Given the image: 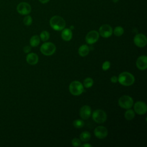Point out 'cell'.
<instances>
[{
  "label": "cell",
  "mask_w": 147,
  "mask_h": 147,
  "mask_svg": "<svg viewBox=\"0 0 147 147\" xmlns=\"http://www.w3.org/2000/svg\"><path fill=\"white\" fill-rule=\"evenodd\" d=\"M99 36V34L97 31L91 30L86 36V41L88 44H93L98 40Z\"/></svg>",
  "instance_id": "cell-9"
},
{
  "label": "cell",
  "mask_w": 147,
  "mask_h": 147,
  "mask_svg": "<svg viewBox=\"0 0 147 147\" xmlns=\"http://www.w3.org/2000/svg\"><path fill=\"white\" fill-rule=\"evenodd\" d=\"M49 24L53 29L59 31L64 29L65 26V21L61 17L55 16L50 19Z\"/></svg>",
  "instance_id": "cell-2"
},
{
  "label": "cell",
  "mask_w": 147,
  "mask_h": 147,
  "mask_svg": "<svg viewBox=\"0 0 147 147\" xmlns=\"http://www.w3.org/2000/svg\"><path fill=\"white\" fill-rule=\"evenodd\" d=\"M99 33L102 37L108 38L111 36L113 33V29L109 25L104 24L99 28Z\"/></svg>",
  "instance_id": "cell-8"
},
{
  "label": "cell",
  "mask_w": 147,
  "mask_h": 147,
  "mask_svg": "<svg viewBox=\"0 0 147 147\" xmlns=\"http://www.w3.org/2000/svg\"><path fill=\"white\" fill-rule=\"evenodd\" d=\"M23 51L25 53H29L30 51H31V48L29 46H25L24 49Z\"/></svg>",
  "instance_id": "cell-28"
},
{
  "label": "cell",
  "mask_w": 147,
  "mask_h": 147,
  "mask_svg": "<svg viewBox=\"0 0 147 147\" xmlns=\"http://www.w3.org/2000/svg\"><path fill=\"white\" fill-rule=\"evenodd\" d=\"M107 129L105 126H98L95 128L94 134L95 137L99 139L105 138L107 136Z\"/></svg>",
  "instance_id": "cell-12"
},
{
  "label": "cell",
  "mask_w": 147,
  "mask_h": 147,
  "mask_svg": "<svg viewBox=\"0 0 147 147\" xmlns=\"http://www.w3.org/2000/svg\"><path fill=\"white\" fill-rule=\"evenodd\" d=\"M31 6L27 2H20L17 6V10L21 15H28L31 12Z\"/></svg>",
  "instance_id": "cell-7"
},
{
  "label": "cell",
  "mask_w": 147,
  "mask_h": 147,
  "mask_svg": "<svg viewBox=\"0 0 147 147\" xmlns=\"http://www.w3.org/2000/svg\"><path fill=\"white\" fill-rule=\"evenodd\" d=\"M82 147H91V145L90 144H83V145H80Z\"/></svg>",
  "instance_id": "cell-30"
},
{
  "label": "cell",
  "mask_w": 147,
  "mask_h": 147,
  "mask_svg": "<svg viewBox=\"0 0 147 147\" xmlns=\"http://www.w3.org/2000/svg\"><path fill=\"white\" fill-rule=\"evenodd\" d=\"M90 52V48L87 45H81L79 49H78V53L80 56L84 57L87 56Z\"/></svg>",
  "instance_id": "cell-17"
},
{
  "label": "cell",
  "mask_w": 147,
  "mask_h": 147,
  "mask_svg": "<svg viewBox=\"0 0 147 147\" xmlns=\"http://www.w3.org/2000/svg\"><path fill=\"white\" fill-rule=\"evenodd\" d=\"M134 42L138 47H144L147 43V39L146 36L141 33L136 34L133 39Z\"/></svg>",
  "instance_id": "cell-10"
},
{
  "label": "cell",
  "mask_w": 147,
  "mask_h": 147,
  "mask_svg": "<svg viewBox=\"0 0 147 147\" xmlns=\"http://www.w3.org/2000/svg\"><path fill=\"white\" fill-rule=\"evenodd\" d=\"M110 67V63L109 61H105L102 64V69L104 71H107Z\"/></svg>",
  "instance_id": "cell-27"
},
{
  "label": "cell",
  "mask_w": 147,
  "mask_h": 147,
  "mask_svg": "<svg viewBox=\"0 0 147 147\" xmlns=\"http://www.w3.org/2000/svg\"><path fill=\"white\" fill-rule=\"evenodd\" d=\"M124 115H125V118L127 121H130V120H131L134 118V117L135 116V113H134V111L133 110L128 109L125 111Z\"/></svg>",
  "instance_id": "cell-20"
},
{
  "label": "cell",
  "mask_w": 147,
  "mask_h": 147,
  "mask_svg": "<svg viewBox=\"0 0 147 147\" xmlns=\"http://www.w3.org/2000/svg\"><path fill=\"white\" fill-rule=\"evenodd\" d=\"M134 110L139 115L145 114L147 111L146 105L142 101H138L134 105Z\"/></svg>",
  "instance_id": "cell-11"
},
{
  "label": "cell",
  "mask_w": 147,
  "mask_h": 147,
  "mask_svg": "<svg viewBox=\"0 0 147 147\" xmlns=\"http://www.w3.org/2000/svg\"><path fill=\"white\" fill-rule=\"evenodd\" d=\"M93 120L98 123H102L107 119V114L102 110L98 109L95 110L92 114Z\"/></svg>",
  "instance_id": "cell-5"
},
{
  "label": "cell",
  "mask_w": 147,
  "mask_h": 147,
  "mask_svg": "<svg viewBox=\"0 0 147 147\" xmlns=\"http://www.w3.org/2000/svg\"><path fill=\"white\" fill-rule=\"evenodd\" d=\"M71 144L74 146H79L81 145V141L77 138H74L71 141Z\"/></svg>",
  "instance_id": "cell-26"
},
{
  "label": "cell",
  "mask_w": 147,
  "mask_h": 147,
  "mask_svg": "<svg viewBox=\"0 0 147 147\" xmlns=\"http://www.w3.org/2000/svg\"><path fill=\"white\" fill-rule=\"evenodd\" d=\"M135 81L134 76L128 72H123L121 73L118 78V82L125 86L132 85Z\"/></svg>",
  "instance_id": "cell-1"
},
{
  "label": "cell",
  "mask_w": 147,
  "mask_h": 147,
  "mask_svg": "<svg viewBox=\"0 0 147 147\" xmlns=\"http://www.w3.org/2000/svg\"><path fill=\"white\" fill-rule=\"evenodd\" d=\"M69 92L74 95H79L84 91V87L82 83L79 81L75 80L72 82L69 86Z\"/></svg>",
  "instance_id": "cell-3"
},
{
  "label": "cell",
  "mask_w": 147,
  "mask_h": 147,
  "mask_svg": "<svg viewBox=\"0 0 147 147\" xmlns=\"http://www.w3.org/2000/svg\"><path fill=\"white\" fill-rule=\"evenodd\" d=\"M123 32H124V30H123V28L120 26L115 27L114 30V34L116 36H118V37L122 36L123 34Z\"/></svg>",
  "instance_id": "cell-22"
},
{
  "label": "cell",
  "mask_w": 147,
  "mask_h": 147,
  "mask_svg": "<svg viewBox=\"0 0 147 147\" xmlns=\"http://www.w3.org/2000/svg\"><path fill=\"white\" fill-rule=\"evenodd\" d=\"M91 138V134L90 132L87 131H84L82 132L80 135V139L82 141L87 142L90 140Z\"/></svg>",
  "instance_id": "cell-19"
},
{
  "label": "cell",
  "mask_w": 147,
  "mask_h": 147,
  "mask_svg": "<svg viewBox=\"0 0 147 147\" xmlns=\"http://www.w3.org/2000/svg\"><path fill=\"white\" fill-rule=\"evenodd\" d=\"M71 29H73V28H74V27H73V26H71Z\"/></svg>",
  "instance_id": "cell-33"
},
{
  "label": "cell",
  "mask_w": 147,
  "mask_h": 147,
  "mask_svg": "<svg viewBox=\"0 0 147 147\" xmlns=\"http://www.w3.org/2000/svg\"><path fill=\"white\" fill-rule=\"evenodd\" d=\"M118 105L122 108L128 109L133 105V99L129 95H123L118 100Z\"/></svg>",
  "instance_id": "cell-6"
},
{
  "label": "cell",
  "mask_w": 147,
  "mask_h": 147,
  "mask_svg": "<svg viewBox=\"0 0 147 147\" xmlns=\"http://www.w3.org/2000/svg\"><path fill=\"white\" fill-rule=\"evenodd\" d=\"M56 48L54 44L51 42H46L42 44L40 47L41 52L46 56H51L56 51Z\"/></svg>",
  "instance_id": "cell-4"
},
{
  "label": "cell",
  "mask_w": 147,
  "mask_h": 147,
  "mask_svg": "<svg viewBox=\"0 0 147 147\" xmlns=\"http://www.w3.org/2000/svg\"><path fill=\"white\" fill-rule=\"evenodd\" d=\"M73 125L78 129H80L82 128V127L84 126V122H83V120L82 119H75L74 122H73Z\"/></svg>",
  "instance_id": "cell-23"
},
{
  "label": "cell",
  "mask_w": 147,
  "mask_h": 147,
  "mask_svg": "<svg viewBox=\"0 0 147 147\" xmlns=\"http://www.w3.org/2000/svg\"><path fill=\"white\" fill-rule=\"evenodd\" d=\"M24 24L26 26H30L32 23V18L30 16H26L24 17L23 20Z\"/></svg>",
  "instance_id": "cell-25"
},
{
  "label": "cell",
  "mask_w": 147,
  "mask_h": 147,
  "mask_svg": "<svg viewBox=\"0 0 147 147\" xmlns=\"http://www.w3.org/2000/svg\"><path fill=\"white\" fill-rule=\"evenodd\" d=\"M26 60L28 64L30 65H35L38 63V57L35 53H30L26 56Z\"/></svg>",
  "instance_id": "cell-15"
},
{
  "label": "cell",
  "mask_w": 147,
  "mask_h": 147,
  "mask_svg": "<svg viewBox=\"0 0 147 147\" xmlns=\"http://www.w3.org/2000/svg\"><path fill=\"white\" fill-rule=\"evenodd\" d=\"M39 1L42 3H46L49 1V0H39Z\"/></svg>",
  "instance_id": "cell-31"
},
{
  "label": "cell",
  "mask_w": 147,
  "mask_h": 147,
  "mask_svg": "<svg viewBox=\"0 0 147 147\" xmlns=\"http://www.w3.org/2000/svg\"><path fill=\"white\" fill-rule=\"evenodd\" d=\"M94 83V81L91 78H87L83 81V85L86 88L91 87Z\"/></svg>",
  "instance_id": "cell-21"
},
{
  "label": "cell",
  "mask_w": 147,
  "mask_h": 147,
  "mask_svg": "<svg viewBox=\"0 0 147 147\" xmlns=\"http://www.w3.org/2000/svg\"><path fill=\"white\" fill-rule=\"evenodd\" d=\"M80 116L83 119H87L91 116V109L88 105H84L81 107L79 111Z\"/></svg>",
  "instance_id": "cell-14"
},
{
  "label": "cell",
  "mask_w": 147,
  "mask_h": 147,
  "mask_svg": "<svg viewBox=\"0 0 147 147\" xmlns=\"http://www.w3.org/2000/svg\"><path fill=\"white\" fill-rule=\"evenodd\" d=\"M136 66L140 70H145L147 68V57L145 55L140 56L136 61Z\"/></svg>",
  "instance_id": "cell-13"
},
{
  "label": "cell",
  "mask_w": 147,
  "mask_h": 147,
  "mask_svg": "<svg viewBox=\"0 0 147 147\" xmlns=\"http://www.w3.org/2000/svg\"><path fill=\"white\" fill-rule=\"evenodd\" d=\"M111 82L113 83H115L118 82V78L115 76H113L111 78Z\"/></svg>",
  "instance_id": "cell-29"
},
{
  "label": "cell",
  "mask_w": 147,
  "mask_h": 147,
  "mask_svg": "<svg viewBox=\"0 0 147 147\" xmlns=\"http://www.w3.org/2000/svg\"><path fill=\"white\" fill-rule=\"evenodd\" d=\"M61 36L63 40L65 41H68L71 40L72 37V32L71 29H63Z\"/></svg>",
  "instance_id": "cell-16"
},
{
  "label": "cell",
  "mask_w": 147,
  "mask_h": 147,
  "mask_svg": "<svg viewBox=\"0 0 147 147\" xmlns=\"http://www.w3.org/2000/svg\"><path fill=\"white\" fill-rule=\"evenodd\" d=\"M40 42V38L37 35L33 36L30 40V44L32 47H35L39 45Z\"/></svg>",
  "instance_id": "cell-18"
},
{
  "label": "cell",
  "mask_w": 147,
  "mask_h": 147,
  "mask_svg": "<svg viewBox=\"0 0 147 147\" xmlns=\"http://www.w3.org/2000/svg\"><path fill=\"white\" fill-rule=\"evenodd\" d=\"M113 1L114 3H116V2H117L118 1V0H113Z\"/></svg>",
  "instance_id": "cell-32"
},
{
  "label": "cell",
  "mask_w": 147,
  "mask_h": 147,
  "mask_svg": "<svg viewBox=\"0 0 147 147\" xmlns=\"http://www.w3.org/2000/svg\"><path fill=\"white\" fill-rule=\"evenodd\" d=\"M49 36H50V34H49V33L47 31H42L41 33H40V38L41 39L42 41H47L49 38Z\"/></svg>",
  "instance_id": "cell-24"
}]
</instances>
